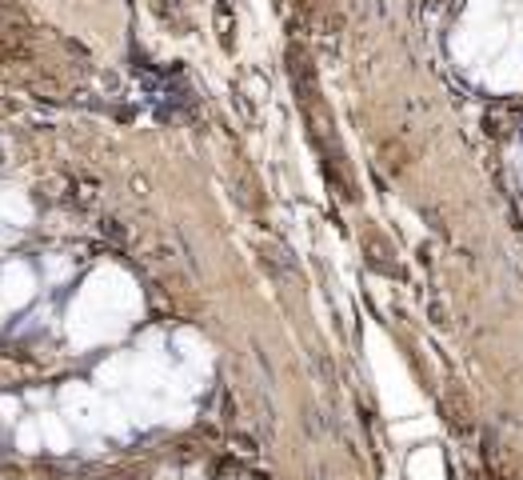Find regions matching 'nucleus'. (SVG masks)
I'll list each match as a JSON object with an SVG mask.
<instances>
[{
    "instance_id": "1",
    "label": "nucleus",
    "mask_w": 523,
    "mask_h": 480,
    "mask_svg": "<svg viewBox=\"0 0 523 480\" xmlns=\"http://www.w3.org/2000/svg\"><path fill=\"white\" fill-rule=\"evenodd\" d=\"M504 25H484V28H464V33L456 36V56L459 60H479V56H488V53H496L499 45H504Z\"/></svg>"
},
{
    "instance_id": "2",
    "label": "nucleus",
    "mask_w": 523,
    "mask_h": 480,
    "mask_svg": "<svg viewBox=\"0 0 523 480\" xmlns=\"http://www.w3.org/2000/svg\"><path fill=\"white\" fill-rule=\"evenodd\" d=\"M488 85L491 88H523V48H516V53H508L504 60L491 65Z\"/></svg>"
}]
</instances>
